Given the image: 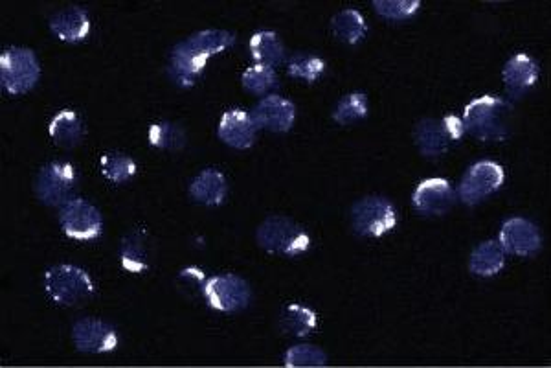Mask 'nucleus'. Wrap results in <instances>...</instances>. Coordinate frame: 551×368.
<instances>
[{"mask_svg":"<svg viewBox=\"0 0 551 368\" xmlns=\"http://www.w3.org/2000/svg\"><path fill=\"white\" fill-rule=\"evenodd\" d=\"M46 295L57 306L76 308L94 297V282L78 265L59 264L50 267L43 278Z\"/></svg>","mask_w":551,"mask_h":368,"instance_id":"obj_3","label":"nucleus"},{"mask_svg":"<svg viewBox=\"0 0 551 368\" xmlns=\"http://www.w3.org/2000/svg\"><path fill=\"white\" fill-rule=\"evenodd\" d=\"M190 196L208 207H217L225 203L228 196V183L225 175L217 170H203L190 184Z\"/></svg>","mask_w":551,"mask_h":368,"instance_id":"obj_21","label":"nucleus"},{"mask_svg":"<svg viewBox=\"0 0 551 368\" xmlns=\"http://www.w3.org/2000/svg\"><path fill=\"white\" fill-rule=\"evenodd\" d=\"M318 324L315 311L305 308L302 304H285L280 311L278 326L283 334L293 337H305L311 334Z\"/></svg>","mask_w":551,"mask_h":368,"instance_id":"obj_24","label":"nucleus"},{"mask_svg":"<svg viewBox=\"0 0 551 368\" xmlns=\"http://www.w3.org/2000/svg\"><path fill=\"white\" fill-rule=\"evenodd\" d=\"M217 135L225 142L226 146L234 150H248L256 144L258 126L254 124L250 113L232 109L221 116Z\"/></svg>","mask_w":551,"mask_h":368,"instance_id":"obj_17","label":"nucleus"},{"mask_svg":"<svg viewBox=\"0 0 551 368\" xmlns=\"http://www.w3.org/2000/svg\"><path fill=\"white\" fill-rule=\"evenodd\" d=\"M72 343L85 354H109L118 346V334L109 322L87 317L74 322Z\"/></svg>","mask_w":551,"mask_h":368,"instance_id":"obj_12","label":"nucleus"},{"mask_svg":"<svg viewBox=\"0 0 551 368\" xmlns=\"http://www.w3.org/2000/svg\"><path fill=\"white\" fill-rule=\"evenodd\" d=\"M50 30L59 41L65 43H79L87 39L90 34V19L85 10L78 6H70L57 12L50 19Z\"/></svg>","mask_w":551,"mask_h":368,"instance_id":"obj_19","label":"nucleus"},{"mask_svg":"<svg viewBox=\"0 0 551 368\" xmlns=\"http://www.w3.org/2000/svg\"><path fill=\"white\" fill-rule=\"evenodd\" d=\"M250 116L258 129H267L272 133H287L293 127L296 107L291 100L283 96L269 94L261 98V102L252 109Z\"/></svg>","mask_w":551,"mask_h":368,"instance_id":"obj_14","label":"nucleus"},{"mask_svg":"<svg viewBox=\"0 0 551 368\" xmlns=\"http://www.w3.org/2000/svg\"><path fill=\"white\" fill-rule=\"evenodd\" d=\"M366 116H368V96L360 92L346 94L333 111V120L340 126H351L353 122L362 120Z\"/></svg>","mask_w":551,"mask_h":368,"instance_id":"obj_29","label":"nucleus"},{"mask_svg":"<svg viewBox=\"0 0 551 368\" xmlns=\"http://www.w3.org/2000/svg\"><path fill=\"white\" fill-rule=\"evenodd\" d=\"M78 172L68 162H50L43 166L34 181L35 196L46 207H63L78 192Z\"/></svg>","mask_w":551,"mask_h":368,"instance_id":"obj_7","label":"nucleus"},{"mask_svg":"<svg viewBox=\"0 0 551 368\" xmlns=\"http://www.w3.org/2000/svg\"><path fill=\"white\" fill-rule=\"evenodd\" d=\"M149 144L155 146L158 150L166 151H180L186 148V131L184 127H180L179 124H173V122H157L153 126L149 127Z\"/></svg>","mask_w":551,"mask_h":368,"instance_id":"obj_26","label":"nucleus"},{"mask_svg":"<svg viewBox=\"0 0 551 368\" xmlns=\"http://www.w3.org/2000/svg\"><path fill=\"white\" fill-rule=\"evenodd\" d=\"M463 126L482 142H502L513 133V105L500 96L476 98L463 111Z\"/></svg>","mask_w":551,"mask_h":368,"instance_id":"obj_2","label":"nucleus"},{"mask_svg":"<svg viewBox=\"0 0 551 368\" xmlns=\"http://www.w3.org/2000/svg\"><path fill=\"white\" fill-rule=\"evenodd\" d=\"M41 78V65L34 50L13 46L2 52L0 56V83L2 89L21 96L32 91Z\"/></svg>","mask_w":551,"mask_h":368,"instance_id":"obj_5","label":"nucleus"},{"mask_svg":"<svg viewBox=\"0 0 551 368\" xmlns=\"http://www.w3.org/2000/svg\"><path fill=\"white\" fill-rule=\"evenodd\" d=\"M204 299L214 310L236 313V311L245 310L250 304L252 291L245 278L226 273V275L212 276L206 280Z\"/></svg>","mask_w":551,"mask_h":368,"instance_id":"obj_10","label":"nucleus"},{"mask_svg":"<svg viewBox=\"0 0 551 368\" xmlns=\"http://www.w3.org/2000/svg\"><path fill=\"white\" fill-rule=\"evenodd\" d=\"M100 170L107 181L114 184H124L133 179L136 173V162L122 151L105 153L100 159Z\"/></svg>","mask_w":551,"mask_h":368,"instance_id":"obj_27","label":"nucleus"},{"mask_svg":"<svg viewBox=\"0 0 551 368\" xmlns=\"http://www.w3.org/2000/svg\"><path fill=\"white\" fill-rule=\"evenodd\" d=\"M48 133L59 148L72 150L81 144V140L85 138V124L81 120V116L76 111L63 109L59 111L48 126Z\"/></svg>","mask_w":551,"mask_h":368,"instance_id":"obj_20","label":"nucleus"},{"mask_svg":"<svg viewBox=\"0 0 551 368\" xmlns=\"http://www.w3.org/2000/svg\"><path fill=\"white\" fill-rule=\"evenodd\" d=\"M241 83H243V89L250 94H256V96L267 94L269 96V92L278 87V76L272 67L254 65L243 72Z\"/></svg>","mask_w":551,"mask_h":368,"instance_id":"obj_30","label":"nucleus"},{"mask_svg":"<svg viewBox=\"0 0 551 368\" xmlns=\"http://www.w3.org/2000/svg\"><path fill=\"white\" fill-rule=\"evenodd\" d=\"M502 249L515 256H531L539 253L542 247V236L540 230L524 218L507 219L500 230V240Z\"/></svg>","mask_w":551,"mask_h":368,"instance_id":"obj_15","label":"nucleus"},{"mask_svg":"<svg viewBox=\"0 0 551 368\" xmlns=\"http://www.w3.org/2000/svg\"><path fill=\"white\" fill-rule=\"evenodd\" d=\"M61 229L70 240L90 242L96 240L103 230V216L100 208L87 199L74 197L59 210Z\"/></svg>","mask_w":551,"mask_h":368,"instance_id":"obj_9","label":"nucleus"},{"mask_svg":"<svg viewBox=\"0 0 551 368\" xmlns=\"http://www.w3.org/2000/svg\"><path fill=\"white\" fill-rule=\"evenodd\" d=\"M327 356L324 350L313 345H296L285 354V367H324Z\"/></svg>","mask_w":551,"mask_h":368,"instance_id":"obj_32","label":"nucleus"},{"mask_svg":"<svg viewBox=\"0 0 551 368\" xmlns=\"http://www.w3.org/2000/svg\"><path fill=\"white\" fill-rule=\"evenodd\" d=\"M506 265V251L502 249V245L498 242L480 243L469 260V269L476 276H495L502 271V267Z\"/></svg>","mask_w":551,"mask_h":368,"instance_id":"obj_23","label":"nucleus"},{"mask_svg":"<svg viewBox=\"0 0 551 368\" xmlns=\"http://www.w3.org/2000/svg\"><path fill=\"white\" fill-rule=\"evenodd\" d=\"M250 56L258 65H267V67H278L285 61V46L280 39V35L270 30H263L250 37Z\"/></svg>","mask_w":551,"mask_h":368,"instance_id":"obj_22","label":"nucleus"},{"mask_svg":"<svg viewBox=\"0 0 551 368\" xmlns=\"http://www.w3.org/2000/svg\"><path fill=\"white\" fill-rule=\"evenodd\" d=\"M502 80L511 98H522L539 80V67L528 54H517L507 61Z\"/></svg>","mask_w":551,"mask_h":368,"instance_id":"obj_18","label":"nucleus"},{"mask_svg":"<svg viewBox=\"0 0 551 368\" xmlns=\"http://www.w3.org/2000/svg\"><path fill=\"white\" fill-rule=\"evenodd\" d=\"M155 262V240L144 227L125 232L120 242V264L127 273H146Z\"/></svg>","mask_w":551,"mask_h":368,"instance_id":"obj_13","label":"nucleus"},{"mask_svg":"<svg viewBox=\"0 0 551 368\" xmlns=\"http://www.w3.org/2000/svg\"><path fill=\"white\" fill-rule=\"evenodd\" d=\"M419 0H375L373 8L384 19L405 21L419 10Z\"/></svg>","mask_w":551,"mask_h":368,"instance_id":"obj_33","label":"nucleus"},{"mask_svg":"<svg viewBox=\"0 0 551 368\" xmlns=\"http://www.w3.org/2000/svg\"><path fill=\"white\" fill-rule=\"evenodd\" d=\"M175 288L179 291L182 299L190 300V302L204 297L206 276H204L203 269H199V267L182 269L175 278Z\"/></svg>","mask_w":551,"mask_h":368,"instance_id":"obj_31","label":"nucleus"},{"mask_svg":"<svg viewBox=\"0 0 551 368\" xmlns=\"http://www.w3.org/2000/svg\"><path fill=\"white\" fill-rule=\"evenodd\" d=\"M397 225V210L381 196L359 199L351 207V227L364 238H381Z\"/></svg>","mask_w":551,"mask_h":368,"instance_id":"obj_8","label":"nucleus"},{"mask_svg":"<svg viewBox=\"0 0 551 368\" xmlns=\"http://www.w3.org/2000/svg\"><path fill=\"white\" fill-rule=\"evenodd\" d=\"M256 240L263 251L287 258L304 254L311 245V236L305 227L282 214H272L263 219L256 232Z\"/></svg>","mask_w":551,"mask_h":368,"instance_id":"obj_4","label":"nucleus"},{"mask_svg":"<svg viewBox=\"0 0 551 368\" xmlns=\"http://www.w3.org/2000/svg\"><path fill=\"white\" fill-rule=\"evenodd\" d=\"M463 135H465V126L462 118L449 115L443 120H434V118L421 120L414 131V140H416L417 150L423 157L436 159L449 153L450 148H454L458 142H462Z\"/></svg>","mask_w":551,"mask_h":368,"instance_id":"obj_6","label":"nucleus"},{"mask_svg":"<svg viewBox=\"0 0 551 368\" xmlns=\"http://www.w3.org/2000/svg\"><path fill=\"white\" fill-rule=\"evenodd\" d=\"M331 30L342 43L357 45L368 34V24L364 21L362 13L348 8V10L338 12L331 19Z\"/></svg>","mask_w":551,"mask_h":368,"instance_id":"obj_25","label":"nucleus"},{"mask_svg":"<svg viewBox=\"0 0 551 368\" xmlns=\"http://www.w3.org/2000/svg\"><path fill=\"white\" fill-rule=\"evenodd\" d=\"M506 173L500 164L493 161H480L473 164L463 175L462 184L458 188L460 201L473 207L484 199L495 194L504 184Z\"/></svg>","mask_w":551,"mask_h":368,"instance_id":"obj_11","label":"nucleus"},{"mask_svg":"<svg viewBox=\"0 0 551 368\" xmlns=\"http://www.w3.org/2000/svg\"><path fill=\"white\" fill-rule=\"evenodd\" d=\"M326 69L324 59L307 52H296L287 61V74L296 80H304L307 83H315Z\"/></svg>","mask_w":551,"mask_h":368,"instance_id":"obj_28","label":"nucleus"},{"mask_svg":"<svg viewBox=\"0 0 551 368\" xmlns=\"http://www.w3.org/2000/svg\"><path fill=\"white\" fill-rule=\"evenodd\" d=\"M236 37L226 30H203L190 35L188 39L173 46L169 54L168 76L179 87H193L203 70L208 65V59L225 52L234 45Z\"/></svg>","mask_w":551,"mask_h":368,"instance_id":"obj_1","label":"nucleus"},{"mask_svg":"<svg viewBox=\"0 0 551 368\" xmlns=\"http://www.w3.org/2000/svg\"><path fill=\"white\" fill-rule=\"evenodd\" d=\"M417 212L425 216H445L456 203V194L449 181L445 179H427L419 184L412 197Z\"/></svg>","mask_w":551,"mask_h":368,"instance_id":"obj_16","label":"nucleus"}]
</instances>
